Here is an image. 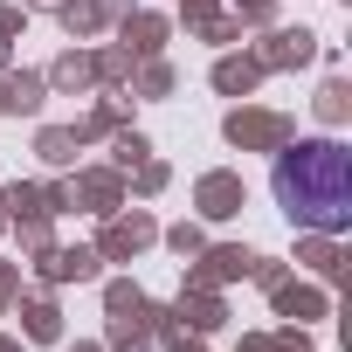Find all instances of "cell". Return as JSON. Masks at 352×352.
I'll return each mask as SVG.
<instances>
[{"label": "cell", "instance_id": "obj_1", "mask_svg": "<svg viewBox=\"0 0 352 352\" xmlns=\"http://www.w3.org/2000/svg\"><path fill=\"white\" fill-rule=\"evenodd\" d=\"M276 201L297 228H318V235L352 228V159H345V145L311 138V145L283 152L276 159Z\"/></svg>", "mask_w": 352, "mask_h": 352}]
</instances>
